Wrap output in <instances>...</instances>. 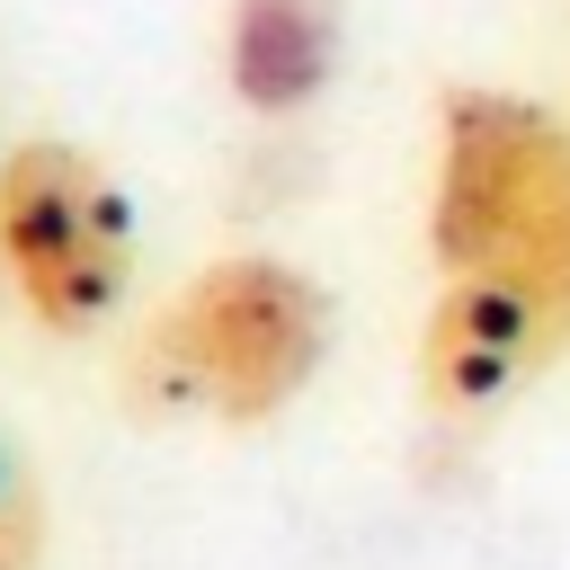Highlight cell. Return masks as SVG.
<instances>
[{"label": "cell", "mask_w": 570, "mask_h": 570, "mask_svg": "<svg viewBox=\"0 0 570 570\" xmlns=\"http://www.w3.org/2000/svg\"><path fill=\"white\" fill-rule=\"evenodd\" d=\"M428 258L436 276L517 294L570 347V125L543 98L517 89L436 98Z\"/></svg>", "instance_id": "6da1fadb"}, {"label": "cell", "mask_w": 570, "mask_h": 570, "mask_svg": "<svg viewBox=\"0 0 570 570\" xmlns=\"http://www.w3.org/2000/svg\"><path fill=\"white\" fill-rule=\"evenodd\" d=\"M330 365V294L312 267L276 249H232L205 258L151 321L142 374L160 401L205 410L214 428H267L285 419Z\"/></svg>", "instance_id": "7a4b0ae2"}, {"label": "cell", "mask_w": 570, "mask_h": 570, "mask_svg": "<svg viewBox=\"0 0 570 570\" xmlns=\"http://www.w3.org/2000/svg\"><path fill=\"white\" fill-rule=\"evenodd\" d=\"M0 294L45 338H98L134 294V205L71 134L0 151Z\"/></svg>", "instance_id": "3957f363"}, {"label": "cell", "mask_w": 570, "mask_h": 570, "mask_svg": "<svg viewBox=\"0 0 570 570\" xmlns=\"http://www.w3.org/2000/svg\"><path fill=\"white\" fill-rule=\"evenodd\" d=\"M570 347L499 285H463L445 276L428 321H419V392L436 419H490L508 410L534 374H552Z\"/></svg>", "instance_id": "277c9868"}, {"label": "cell", "mask_w": 570, "mask_h": 570, "mask_svg": "<svg viewBox=\"0 0 570 570\" xmlns=\"http://www.w3.org/2000/svg\"><path fill=\"white\" fill-rule=\"evenodd\" d=\"M223 71L249 116H294L338 80V0H232Z\"/></svg>", "instance_id": "5b68a950"}, {"label": "cell", "mask_w": 570, "mask_h": 570, "mask_svg": "<svg viewBox=\"0 0 570 570\" xmlns=\"http://www.w3.org/2000/svg\"><path fill=\"white\" fill-rule=\"evenodd\" d=\"M36 543H45V517H36V490L18 472V454L0 445V570H36Z\"/></svg>", "instance_id": "8992f818"}]
</instances>
